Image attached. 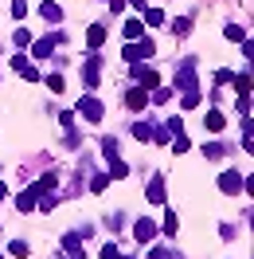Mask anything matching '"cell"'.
<instances>
[{
    "label": "cell",
    "instance_id": "6da1fadb",
    "mask_svg": "<svg viewBox=\"0 0 254 259\" xmlns=\"http://www.w3.org/2000/svg\"><path fill=\"white\" fill-rule=\"evenodd\" d=\"M125 63H145V59H153V39H141V44H125Z\"/></svg>",
    "mask_w": 254,
    "mask_h": 259
},
{
    "label": "cell",
    "instance_id": "7a4b0ae2",
    "mask_svg": "<svg viewBox=\"0 0 254 259\" xmlns=\"http://www.w3.org/2000/svg\"><path fill=\"white\" fill-rule=\"evenodd\" d=\"M79 114L82 118H86V122H102V114H106V106H102V102H98L94 95H86V98H79Z\"/></svg>",
    "mask_w": 254,
    "mask_h": 259
},
{
    "label": "cell",
    "instance_id": "3957f363",
    "mask_svg": "<svg viewBox=\"0 0 254 259\" xmlns=\"http://www.w3.org/2000/svg\"><path fill=\"white\" fill-rule=\"evenodd\" d=\"M129 75H133V82H141L145 91H153V87L160 82L157 71H149V67H141V63H129Z\"/></svg>",
    "mask_w": 254,
    "mask_h": 259
},
{
    "label": "cell",
    "instance_id": "277c9868",
    "mask_svg": "<svg viewBox=\"0 0 254 259\" xmlns=\"http://www.w3.org/2000/svg\"><path fill=\"white\" fill-rule=\"evenodd\" d=\"M12 71H16V75H24L28 82H39V71L32 67V59H28V55H12Z\"/></svg>",
    "mask_w": 254,
    "mask_h": 259
},
{
    "label": "cell",
    "instance_id": "5b68a950",
    "mask_svg": "<svg viewBox=\"0 0 254 259\" xmlns=\"http://www.w3.org/2000/svg\"><path fill=\"white\" fill-rule=\"evenodd\" d=\"M133 236H137L141 243H153V240H157V224H153L149 216H141V220L133 224Z\"/></svg>",
    "mask_w": 254,
    "mask_h": 259
},
{
    "label": "cell",
    "instance_id": "8992f818",
    "mask_svg": "<svg viewBox=\"0 0 254 259\" xmlns=\"http://www.w3.org/2000/svg\"><path fill=\"white\" fill-rule=\"evenodd\" d=\"M121 98H125L129 110H145V106H149V95H145V87H129Z\"/></svg>",
    "mask_w": 254,
    "mask_h": 259
},
{
    "label": "cell",
    "instance_id": "52a82bcc",
    "mask_svg": "<svg viewBox=\"0 0 254 259\" xmlns=\"http://www.w3.org/2000/svg\"><path fill=\"white\" fill-rule=\"evenodd\" d=\"M219 189H223L227 196L242 193V173H235V169H231V173H223V177H219Z\"/></svg>",
    "mask_w": 254,
    "mask_h": 259
},
{
    "label": "cell",
    "instance_id": "ba28073f",
    "mask_svg": "<svg viewBox=\"0 0 254 259\" xmlns=\"http://www.w3.org/2000/svg\"><path fill=\"white\" fill-rule=\"evenodd\" d=\"M55 44H59L55 35H51V39H35V44H32V55H35V59H51V55H55Z\"/></svg>",
    "mask_w": 254,
    "mask_h": 259
},
{
    "label": "cell",
    "instance_id": "9c48e42d",
    "mask_svg": "<svg viewBox=\"0 0 254 259\" xmlns=\"http://www.w3.org/2000/svg\"><path fill=\"white\" fill-rule=\"evenodd\" d=\"M39 16L47 20V24H59V20H63V8H59L55 0H43V4H39Z\"/></svg>",
    "mask_w": 254,
    "mask_h": 259
},
{
    "label": "cell",
    "instance_id": "30bf717a",
    "mask_svg": "<svg viewBox=\"0 0 254 259\" xmlns=\"http://www.w3.org/2000/svg\"><path fill=\"white\" fill-rule=\"evenodd\" d=\"M102 39H106V28H102V24H90V28H86V44H90V51L102 48Z\"/></svg>",
    "mask_w": 254,
    "mask_h": 259
},
{
    "label": "cell",
    "instance_id": "8fae6325",
    "mask_svg": "<svg viewBox=\"0 0 254 259\" xmlns=\"http://www.w3.org/2000/svg\"><path fill=\"white\" fill-rule=\"evenodd\" d=\"M98 71H102V59H98V55H94V59H86V67H82V79H86V87H94V82H98Z\"/></svg>",
    "mask_w": 254,
    "mask_h": 259
},
{
    "label": "cell",
    "instance_id": "7c38bea8",
    "mask_svg": "<svg viewBox=\"0 0 254 259\" xmlns=\"http://www.w3.org/2000/svg\"><path fill=\"white\" fill-rule=\"evenodd\" d=\"M55 181H59V177H55V173H43V177H39V181H35V185H32V193H35V196H47L51 189H55Z\"/></svg>",
    "mask_w": 254,
    "mask_h": 259
},
{
    "label": "cell",
    "instance_id": "4fadbf2b",
    "mask_svg": "<svg viewBox=\"0 0 254 259\" xmlns=\"http://www.w3.org/2000/svg\"><path fill=\"white\" fill-rule=\"evenodd\" d=\"M145 196H149V200H153V204H164V181H149V189H145Z\"/></svg>",
    "mask_w": 254,
    "mask_h": 259
},
{
    "label": "cell",
    "instance_id": "5bb4252c",
    "mask_svg": "<svg viewBox=\"0 0 254 259\" xmlns=\"http://www.w3.org/2000/svg\"><path fill=\"white\" fill-rule=\"evenodd\" d=\"M35 200H39V196H35L32 189H24V193L16 196V208H20V212H32V208H35Z\"/></svg>",
    "mask_w": 254,
    "mask_h": 259
},
{
    "label": "cell",
    "instance_id": "9a60e30c",
    "mask_svg": "<svg viewBox=\"0 0 254 259\" xmlns=\"http://www.w3.org/2000/svg\"><path fill=\"white\" fill-rule=\"evenodd\" d=\"M125 177H129V165L121 161V157H113L110 161V181H125Z\"/></svg>",
    "mask_w": 254,
    "mask_h": 259
},
{
    "label": "cell",
    "instance_id": "2e32d148",
    "mask_svg": "<svg viewBox=\"0 0 254 259\" xmlns=\"http://www.w3.org/2000/svg\"><path fill=\"white\" fill-rule=\"evenodd\" d=\"M8 255H16V259L32 255V243H28V240H12V243H8Z\"/></svg>",
    "mask_w": 254,
    "mask_h": 259
},
{
    "label": "cell",
    "instance_id": "e0dca14e",
    "mask_svg": "<svg viewBox=\"0 0 254 259\" xmlns=\"http://www.w3.org/2000/svg\"><path fill=\"white\" fill-rule=\"evenodd\" d=\"M160 24H164V12H160V8H149V12H145V28H160Z\"/></svg>",
    "mask_w": 254,
    "mask_h": 259
},
{
    "label": "cell",
    "instance_id": "ac0fdd59",
    "mask_svg": "<svg viewBox=\"0 0 254 259\" xmlns=\"http://www.w3.org/2000/svg\"><path fill=\"white\" fill-rule=\"evenodd\" d=\"M204 122H207V130H211V134H215V130H223V126H227V118H223L219 110H211V114H207V118H204Z\"/></svg>",
    "mask_w": 254,
    "mask_h": 259
},
{
    "label": "cell",
    "instance_id": "d6986e66",
    "mask_svg": "<svg viewBox=\"0 0 254 259\" xmlns=\"http://www.w3.org/2000/svg\"><path fill=\"white\" fill-rule=\"evenodd\" d=\"M133 138H141V142H153V126H149V122H137V126H133Z\"/></svg>",
    "mask_w": 254,
    "mask_h": 259
},
{
    "label": "cell",
    "instance_id": "ffe728a7",
    "mask_svg": "<svg viewBox=\"0 0 254 259\" xmlns=\"http://www.w3.org/2000/svg\"><path fill=\"white\" fill-rule=\"evenodd\" d=\"M106 185H110V173H94V177H90V193H102Z\"/></svg>",
    "mask_w": 254,
    "mask_h": 259
},
{
    "label": "cell",
    "instance_id": "44dd1931",
    "mask_svg": "<svg viewBox=\"0 0 254 259\" xmlns=\"http://www.w3.org/2000/svg\"><path fill=\"white\" fill-rule=\"evenodd\" d=\"M227 39H231V44H242V39H246V32H242V28H238V24H227Z\"/></svg>",
    "mask_w": 254,
    "mask_h": 259
},
{
    "label": "cell",
    "instance_id": "7402d4cb",
    "mask_svg": "<svg viewBox=\"0 0 254 259\" xmlns=\"http://www.w3.org/2000/svg\"><path fill=\"white\" fill-rule=\"evenodd\" d=\"M12 44H16V48H32V32H28V28H20V32L12 35Z\"/></svg>",
    "mask_w": 254,
    "mask_h": 259
},
{
    "label": "cell",
    "instance_id": "603a6c76",
    "mask_svg": "<svg viewBox=\"0 0 254 259\" xmlns=\"http://www.w3.org/2000/svg\"><path fill=\"white\" fill-rule=\"evenodd\" d=\"M141 24H137V20H125V39H141Z\"/></svg>",
    "mask_w": 254,
    "mask_h": 259
},
{
    "label": "cell",
    "instance_id": "cb8c5ba5",
    "mask_svg": "<svg viewBox=\"0 0 254 259\" xmlns=\"http://www.w3.org/2000/svg\"><path fill=\"white\" fill-rule=\"evenodd\" d=\"M235 87H238V98H246V95H250V75H238Z\"/></svg>",
    "mask_w": 254,
    "mask_h": 259
},
{
    "label": "cell",
    "instance_id": "d4e9b609",
    "mask_svg": "<svg viewBox=\"0 0 254 259\" xmlns=\"http://www.w3.org/2000/svg\"><path fill=\"white\" fill-rule=\"evenodd\" d=\"M43 82H47V87L55 91V95H63V87H67V82H63V75H47Z\"/></svg>",
    "mask_w": 254,
    "mask_h": 259
},
{
    "label": "cell",
    "instance_id": "484cf974",
    "mask_svg": "<svg viewBox=\"0 0 254 259\" xmlns=\"http://www.w3.org/2000/svg\"><path fill=\"white\" fill-rule=\"evenodd\" d=\"M192 149V142L184 138V134H176V142H172V153H188Z\"/></svg>",
    "mask_w": 254,
    "mask_h": 259
},
{
    "label": "cell",
    "instance_id": "4316f807",
    "mask_svg": "<svg viewBox=\"0 0 254 259\" xmlns=\"http://www.w3.org/2000/svg\"><path fill=\"white\" fill-rule=\"evenodd\" d=\"M102 153H106V161H113V157H117V142L106 138V142H102Z\"/></svg>",
    "mask_w": 254,
    "mask_h": 259
},
{
    "label": "cell",
    "instance_id": "83f0119b",
    "mask_svg": "<svg viewBox=\"0 0 254 259\" xmlns=\"http://www.w3.org/2000/svg\"><path fill=\"white\" fill-rule=\"evenodd\" d=\"M172 28H176V35H188V32H192V20H188V16H180Z\"/></svg>",
    "mask_w": 254,
    "mask_h": 259
},
{
    "label": "cell",
    "instance_id": "f1b7e54d",
    "mask_svg": "<svg viewBox=\"0 0 254 259\" xmlns=\"http://www.w3.org/2000/svg\"><path fill=\"white\" fill-rule=\"evenodd\" d=\"M176 232V212H164V236H172Z\"/></svg>",
    "mask_w": 254,
    "mask_h": 259
},
{
    "label": "cell",
    "instance_id": "f546056e",
    "mask_svg": "<svg viewBox=\"0 0 254 259\" xmlns=\"http://www.w3.org/2000/svg\"><path fill=\"white\" fill-rule=\"evenodd\" d=\"M12 16H16V20L28 16V4H24V0H16V4H12Z\"/></svg>",
    "mask_w": 254,
    "mask_h": 259
},
{
    "label": "cell",
    "instance_id": "4dcf8cb0",
    "mask_svg": "<svg viewBox=\"0 0 254 259\" xmlns=\"http://www.w3.org/2000/svg\"><path fill=\"white\" fill-rule=\"evenodd\" d=\"M242 55H246V59L254 63V39H242Z\"/></svg>",
    "mask_w": 254,
    "mask_h": 259
},
{
    "label": "cell",
    "instance_id": "1f68e13d",
    "mask_svg": "<svg viewBox=\"0 0 254 259\" xmlns=\"http://www.w3.org/2000/svg\"><path fill=\"white\" fill-rule=\"evenodd\" d=\"M242 189H246V193L254 196V177H246V181H242Z\"/></svg>",
    "mask_w": 254,
    "mask_h": 259
},
{
    "label": "cell",
    "instance_id": "d6a6232c",
    "mask_svg": "<svg viewBox=\"0 0 254 259\" xmlns=\"http://www.w3.org/2000/svg\"><path fill=\"white\" fill-rule=\"evenodd\" d=\"M4 196H8V185H4V181H0V200H4Z\"/></svg>",
    "mask_w": 254,
    "mask_h": 259
},
{
    "label": "cell",
    "instance_id": "836d02e7",
    "mask_svg": "<svg viewBox=\"0 0 254 259\" xmlns=\"http://www.w3.org/2000/svg\"><path fill=\"white\" fill-rule=\"evenodd\" d=\"M250 228H254V212H250Z\"/></svg>",
    "mask_w": 254,
    "mask_h": 259
},
{
    "label": "cell",
    "instance_id": "e575fe53",
    "mask_svg": "<svg viewBox=\"0 0 254 259\" xmlns=\"http://www.w3.org/2000/svg\"><path fill=\"white\" fill-rule=\"evenodd\" d=\"M0 228H4V224H0Z\"/></svg>",
    "mask_w": 254,
    "mask_h": 259
},
{
    "label": "cell",
    "instance_id": "d590c367",
    "mask_svg": "<svg viewBox=\"0 0 254 259\" xmlns=\"http://www.w3.org/2000/svg\"><path fill=\"white\" fill-rule=\"evenodd\" d=\"M0 259H4V255H0Z\"/></svg>",
    "mask_w": 254,
    "mask_h": 259
},
{
    "label": "cell",
    "instance_id": "8d00e7d4",
    "mask_svg": "<svg viewBox=\"0 0 254 259\" xmlns=\"http://www.w3.org/2000/svg\"><path fill=\"white\" fill-rule=\"evenodd\" d=\"M113 259H117V255H113Z\"/></svg>",
    "mask_w": 254,
    "mask_h": 259
}]
</instances>
